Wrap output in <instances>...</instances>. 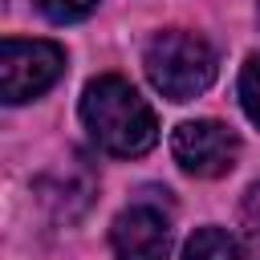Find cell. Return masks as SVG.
<instances>
[{
    "label": "cell",
    "instance_id": "6da1fadb",
    "mask_svg": "<svg viewBox=\"0 0 260 260\" xmlns=\"http://www.w3.org/2000/svg\"><path fill=\"white\" fill-rule=\"evenodd\" d=\"M81 122L89 130V138L118 158H134L146 154L158 138V122L154 110L146 106V98L126 81V77H93L81 93Z\"/></svg>",
    "mask_w": 260,
    "mask_h": 260
},
{
    "label": "cell",
    "instance_id": "7a4b0ae2",
    "mask_svg": "<svg viewBox=\"0 0 260 260\" xmlns=\"http://www.w3.org/2000/svg\"><path fill=\"white\" fill-rule=\"evenodd\" d=\"M142 65H146L150 85L171 102H191L215 81V49L203 37L183 32V28L158 32L146 45Z\"/></svg>",
    "mask_w": 260,
    "mask_h": 260
},
{
    "label": "cell",
    "instance_id": "3957f363",
    "mask_svg": "<svg viewBox=\"0 0 260 260\" xmlns=\"http://www.w3.org/2000/svg\"><path fill=\"white\" fill-rule=\"evenodd\" d=\"M65 69V53L53 41H20L8 37L0 45V89L4 102H28L37 93H45Z\"/></svg>",
    "mask_w": 260,
    "mask_h": 260
},
{
    "label": "cell",
    "instance_id": "277c9868",
    "mask_svg": "<svg viewBox=\"0 0 260 260\" xmlns=\"http://www.w3.org/2000/svg\"><path fill=\"white\" fill-rule=\"evenodd\" d=\"M171 154H175V162H179L187 175L215 179V175H228V171L236 167L240 138H236L223 122L195 118V122H183V126L171 134Z\"/></svg>",
    "mask_w": 260,
    "mask_h": 260
},
{
    "label": "cell",
    "instance_id": "5b68a950",
    "mask_svg": "<svg viewBox=\"0 0 260 260\" xmlns=\"http://www.w3.org/2000/svg\"><path fill=\"white\" fill-rule=\"evenodd\" d=\"M110 244H114L118 260H167V252H171V219L162 215L158 203H134L114 219Z\"/></svg>",
    "mask_w": 260,
    "mask_h": 260
},
{
    "label": "cell",
    "instance_id": "8992f818",
    "mask_svg": "<svg viewBox=\"0 0 260 260\" xmlns=\"http://www.w3.org/2000/svg\"><path fill=\"white\" fill-rule=\"evenodd\" d=\"M41 199L53 207L57 219H73L89 207L93 199V175H81V167H69V171H57L41 183Z\"/></svg>",
    "mask_w": 260,
    "mask_h": 260
},
{
    "label": "cell",
    "instance_id": "52a82bcc",
    "mask_svg": "<svg viewBox=\"0 0 260 260\" xmlns=\"http://www.w3.org/2000/svg\"><path fill=\"white\" fill-rule=\"evenodd\" d=\"M183 260H244V248L228 232H219V228H199L187 240Z\"/></svg>",
    "mask_w": 260,
    "mask_h": 260
},
{
    "label": "cell",
    "instance_id": "ba28073f",
    "mask_svg": "<svg viewBox=\"0 0 260 260\" xmlns=\"http://www.w3.org/2000/svg\"><path fill=\"white\" fill-rule=\"evenodd\" d=\"M240 106L260 126V53H252L244 61V69H240Z\"/></svg>",
    "mask_w": 260,
    "mask_h": 260
},
{
    "label": "cell",
    "instance_id": "9c48e42d",
    "mask_svg": "<svg viewBox=\"0 0 260 260\" xmlns=\"http://www.w3.org/2000/svg\"><path fill=\"white\" fill-rule=\"evenodd\" d=\"M93 4H98V0H37V8H41L49 20H57V24L81 20L85 12H93Z\"/></svg>",
    "mask_w": 260,
    "mask_h": 260
},
{
    "label": "cell",
    "instance_id": "30bf717a",
    "mask_svg": "<svg viewBox=\"0 0 260 260\" xmlns=\"http://www.w3.org/2000/svg\"><path fill=\"white\" fill-rule=\"evenodd\" d=\"M240 223H244V236L252 240V248L260 252V183L248 187V195L240 203Z\"/></svg>",
    "mask_w": 260,
    "mask_h": 260
}]
</instances>
